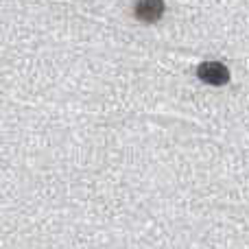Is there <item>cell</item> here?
I'll return each instance as SVG.
<instances>
[{"mask_svg":"<svg viewBox=\"0 0 249 249\" xmlns=\"http://www.w3.org/2000/svg\"><path fill=\"white\" fill-rule=\"evenodd\" d=\"M164 13V0H138L136 18L142 22H158Z\"/></svg>","mask_w":249,"mask_h":249,"instance_id":"2","label":"cell"},{"mask_svg":"<svg viewBox=\"0 0 249 249\" xmlns=\"http://www.w3.org/2000/svg\"><path fill=\"white\" fill-rule=\"evenodd\" d=\"M197 74H199V79H203V81L210 83V86H223L230 79L228 68H225L223 64H216V61H206V64H201L197 68Z\"/></svg>","mask_w":249,"mask_h":249,"instance_id":"1","label":"cell"}]
</instances>
